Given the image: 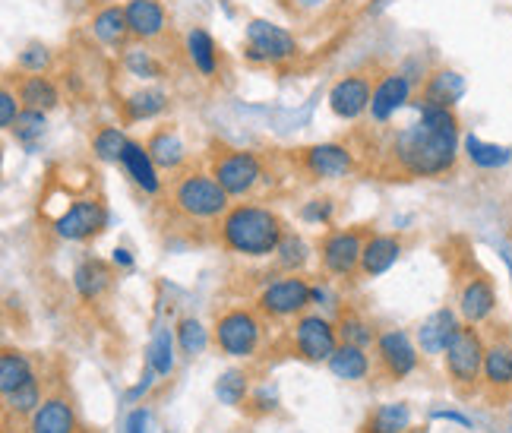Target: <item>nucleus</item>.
I'll use <instances>...</instances> for the list:
<instances>
[{"label":"nucleus","mask_w":512,"mask_h":433,"mask_svg":"<svg viewBox=\"0 0 512 433\" xmlns=\"http://www.w3.org/2000/svg\"><path fill=\"white\" fill-rule=\"evenodd\" d=\"M421 121L392 136L389 155L405 177H443L459 162V117L452 108L424 105Z\"/></svg>","instance_id":"f257e3e1"},{"label":"nucleus","mask_w":512,"mask_h":433,"mask_svg":"<svg viewBox=\"0 0 512 433\" xmlns=\"http://www.w3.org/2000/svg\"><path fill=\"white\" fill-rule=\"evenodd\" d=\"M285 222L282 215L269 209V206H256V203H238L231 206L222 222H219V238L222 244L247 260H263L272 257L279 244L285 241Z\"/></svg>","instance_id":"f03ea898"},{"label":"nucleus","mask_w":512,"mask_h":433,"mask_svg":"<svg viewBox=\"0 0 512 433\" xmlns=\"http://www.w3.org/2000/svg\"><path fill=\"white\" fill-rule=\"evenodd\" d=\"M484 354H487V342L481 336V329L471 326V323H462L456 336H452L449 348L443 351L446 377H449V386L456 389L459 399H471L481 392Z\"/></svg>","instance_id":"7ed1b4c3"},{"label":"nucleus","mask_w":512,"mask_h":433,"mask_svg":"<svg viewBox=\"0 0 512 433\" xmlns=\"http://www.w3.org/2000/svg\"><path fill=\"white\" fill-rule=\"evenodd\" d=\"M231 196L215 181L212 171H181L171 184L174 209L190 222H215L231 209Z\"/></svg>","instance_id":"20e7f679"},{"label":"nucleus","mask_w":512,"mask_h":433,"mask_svg":"<svg viewBox=\"0 0 512 433\" xmlns=\"http://www.w3.org/2000/svg\"><path fill=\"white\" fill-rule=\"evenodd\" d=\"M456 301L459 317L471 326H484L497 313V285L475 257H462L456 263Z\"/></svg>","instance_id":"39448f33"},{"label":"nucleus","mask_w":512,"mask_h":433,"mask_svg":"<svg viewBox=\"0 0 512 433\" xmlns=\"http://www.w3.org/2000/svg\"><path fill=\"white\" fill-rule=\"evenodd\" d=\"M209 171L215 181L225 187L228 196H247L260 187L266 177L263 159L247 149H215Z\"/></svg>","instance_id":"423d86ee"},{"label":"nucleus","mask_w":512,"mask_h":433,"mask_svg":"<svg viewBox=\"0 0 512 433\" xmlns=\"http://www.w3.org/2000/svg\"><path fill=\"white\" fill-rule=\"evenodd\" d=\"M215 345L228 358H253L263 342V323L247 307H231L215 320Z\"/></svg>","instance_id":"0eeeda50"},{"label":"nucleus","mask_w":512,"mask_h":433,"mask_svg":"<svg viewBox=\"0 0 512 433\" xmlns=\"http://www.w3.org/2000/svg\"><path fill=\"white\" fill-rule=\"evenodd\" d=\"M298 42L294 35L266 19H253L244 35V57L250 64H285L298 57Z\"/></svg>","instance_id":"6e6552de"},{"label":"nucleus","mask_w":512,"mask_h":433,"mask_svg":"<svg viewBox=\"0 0 512 433\" xmlns=\"http://www.w3.org/2000/svg\"><path fill=\"white\" fill-rule=\"evenodd\" d=\"M313 304V285L301 275H285V279L269 282L260 298H256V307H260L263 317L269 320H291L301 317V313Z\"/></svg>","instance_id":"1a4fd4ad"},{"label":"nucleus","mask_w":512,"mask_h":433,"mask_svg":"<svg viewBox=\"0 0 512 433\" xmlns=\"http://www.w3.org/2000/svg\"><path fill=\"white\" fill-rule=\"evenodd\" d=\"M339 329L320 313H301L291 329V348L298 358L310 364H329V358L339 348Z\"/></svg>","instance_id":"9d476101"},{"label":"nucleus","mask_w":512,"mask_h":433,"mask_svg":"<svg viewBox=\"0 0 512 433\" xmlns=\"http://www.w3.org/2000/svg\"><path fill=\"white\" fill-rule=\"evenodd\" d=\"M370 234L361 228H336L329 231L323 244H320V260L323 269L336 279H351L361 269V257H364V244Z\"/></svg>","instance_id":"9b49d317"},{"label":"nucleus","mask_w":512,"mask_h":433,"mask_svg":"<svg viewBox=\"0 0 512 433\" xmlns=\"http://www.w3.org/2000/svg\"><path fill=\"white\" fill-rule=\"evenodd\" d=\"M481 392L490 405L512 402V336L509 332H497V336L487 342Z\"/></svg>","instance_id":"f8f14e48"},{"label":"nucleus","mask_w":512,"mask_h":433,"mask_svg":"<svg viewBox=\"0 0 512 433\" xmlns=\"http://www.w3.org/2000/svg\"><path fill=\"white\" fill-rule=\"evenodd\" d=\"M57 231V238L64 241H86L92 234H98L108 222V212L102 200H92V196H73V200L48 219Z\"/></svg>","instance_id":"ddd939ff"},{"label":"nucleus","mask_w":512,"mask_h":433,"mask_svg":"<svg viewBox=\"0 0 512 433\" xmlns=\"http://www.w3.org/2000/svg\"><path fill=\"white\" fill-rule=\"evenodd\" d=\"M377 89V76L373 73H348L329 89V108L342 121H358L361 114L370 111V98Z\"/></svg>","instance_id":"4468645a"},{"label":"nucleus","mask_w":512,"mask_h":433,"mask_svg":"<svg viewBox=\"0 0 512 433\" xmlns=\"http://www.w3.org/2000/svg\"><path fill=\"white\" fill-rule=\"evenodd\" d=\"M26 433H83L76 405L64 389L51 392L35 408V415L26 421Z\"/></svg>","instance_id":"2eb2a0df"},{"label":"nucleus","mask_w":512,"mask_h":433,"mask_svg":"<svg viewBox=\"0 0 512 433\" xmlns=\"http://www.w3.org/2000/svg\"><path fill=\"white\" fill-rule=\"evenodd\" d=\"M373 351H377V361L389 380H405L418 370V348L411 345L402 329L380 332L377 342H373Z\"/></svg>","instance_id":"dca6fc26"},{"label":"nucleus","mask_w":512,"mask_h":433,"mask_svg":"<svg viewBox=\"0 0 512 433\" xmlns=\"http://www.w3.org/2000/svg\"><path fill=\"white\" fill-rule=\"evenodd\" d=\"M301 165L310 177H320V181H339V177L351 174L354 155L342 143H320V146L301 149Z\"/></svg>","instance_id":"f3484780"},{"label":"nucleus","mask_w":512,"mask_h":433,"mask_svg":"<svg viewBox=\"0 0 512 433\" xmlns=\"http://www.w3.org/2000/svg\"><path fill=\"white\" fill-rule=\"evenodd\" d=\"M408 98H411V76L405 70H392L377 80V89H373L370 98V117L377 124H386L402 105H408Z\"/></svg>","instance_id":"a211bd4d"},{"label":"nucleus","mask_w":512,"mask_h":433,"mask_svg":"<svg viewBox=\"0 0 512 433\" xmlns=\"http://www.w3.org/2000/svg\"><path fill=\"white\" fill-rule=\"evenodd\" d=\"M127 26L136 42H155L168 29V13L162 0H127Z\"/></svg>","instance_id":"6ab92c4d"},{"label":"nucleus","mask_w":512,"mask_h":433,"mask_svg":"<svg viewBox=\"0 0 512 433\" xmlns=\"http://www.w3.org/2000/svg\"><path fill=\"white\" fill-rule=\"evenodd\" d=\"M402 257V238L399 234H370L364 244V257H361V279H380L383 272L396 266Z\"/></svg>","instance_id":"aec40b11"},{"label":"nucleus","mask_w":512,"mask_h":433,"mask_svg":"<svg viewBox=\"0 0 512 433\" xmlns=\"http://www.w3.org/2000/svg\"><path fill=\"white\" fill-rule=\"evenodd\" d=\"M124 171L130 174V181L140 187L143 193H159L162 190V177H159V165L149 155V149L143 143L130 140L124 149V159H121Z\"/></svg>","instance_id":"412c9836"},{"label":"nucleus","mask_w":512,"mask_h":433,"mask_svg":"<svg viewBox=\"0 0 512 433\" xmlns=\"http://www.w3.org/2000/svg\"><path fill=\"white\" fill-rule=\"evenodd\" d=\"M459 317L452 313L449 307L437 310V313H430V317L424 320L421 332H418V345L424 354H443L452 342V336L459 332Z\"/></svg>","instance_id":"4be33fe9"},{"label":"nucleus","mask_w":512,"mask_h":433,"mask_svg":"<svg viewBox=\"0 0 512 433\" xmlns=\"http://www.w3.org/2000/svg\"><path fill=\"white\" fill-rule=\"evenodd\" d=\"M465 95V80L456 73V70H437L427 76L424 83V92L418 102L424 105H443V108H452Z\"/></svg>","instance_id":"5701e85b"},{"label":"nucleus","mask_w":512,"mask_h":433,"mask_svg":"<svg viewBox=\"0 0 512 433\" xmlns=\"http://www.w3.org/2000/svg\"><path fill=\"white\" fill-rule=\"evenodd\" d=\"M19 102L23 108H38V111H51L61 105V89L51 80L48 73H29L26 80H19L16 86Z\"/></svg>","instance_id":"b1692460"},{"label":"nucleus","mask_w":512,"mask_h":433,"mask_svg":"<svg viewBox=\"0 0 512 433\" xmlns=\"http://www.w3.org/2000/svg\"><path fill=\"white\" fill-rule=\"evenodd\" d=\"M92 35L98 38L102 45L108 48H121L130 35V26H127V10L117 7V4H108L102 7L95 16H92Z\"/></svg>","instance_id":"393cba45"},{"label":"nucleus","mask_w":512,"mask_h":433,"mask_svg":"<svg viewBox=\"0 0 512 433\" xmlns=\"http://www.w3.org/2000/svg\"><path fill=\"white\" fill-rule=\"evenodd\" d=\"M124 121L127 124H140V121H152L168 108V92L165 89H136L133 95H127L124 102Z\"/></svg>","instance_id":"a878e982"},{"label":"nucleus","mask_w":512,"mask_h":433,"mask_svg":"<svg viewBox=\"0 0 512 433\" xmlns=\"http://www.w3.org/2000/svg\"><path fill=\"white\" fill-rule=\"evenodd\" d=\"M111 279H114L111 269L102 260L89 257V260H83L80 266H76V272H73V288L80 291L83 301H98L108 291Z\"/></svg>","instance_id":"bb28decb"},{"label":"nucleus","mask_w":512,"mask_h":433,"mask_svg":"<svg viewBox=\"0 0 512 433\" xmlns=\"http://www.w3.org/2000/svg\"><path fill=\"white\" fill-rule=\"evenodd\" d=\"M146 149H149V155L155 159V165L165 168V171H177V168L184 165V159H187V149H184V143H181V136H177L171 127L155 130V133L149 136Z\"/></svg>","instance_id":"cd10ccee"},{"label":"nucleus","mask_w":512,"mask_h":433,"mask_svg":"<svg viewBox=\"0 0 512 433\" xmlns=\"http://www.w3.org/2000/svg\"><path fill=\"white\" fill-rule=\"evenodd\" d=\"M329 370L336 373L339 380H348V383H358L370 373V358H367V348L361 345H348L342 342L336 348V354L329 358Z\"/></svg>","instance_id":"c85d7f7f"},{"label":"nucleus","mask_w":512,"mask_h":433,"mask_svg":"<svg viewBox=\"0 0 512 433\" xmlns=\"http://www.w3.org/2000/svg\"><path fill=\"white\" fill-rule=\"evenodd\" d=\"M187 57L203 76L219 73V51H215V38L206 29H190L187 32Z\"/></svg>","instance_id":"c756f323"},{"label":"nucleus","mask_w":512,"mask_h":433,"mask_svg":"<svg viewBox=\"0 0 512 433\" xmlns=\"http://www.w3.org/2000/svg\"><path fill=\"white\" fill-rule=\"evenodd\" d=\"M42 383H38V377H32L29 383H23L19 389H13L10 396H4V421L10 424L13 418H32L35 408L42 405Z\"/></svg>","instance_id":"7c9ffc66"},{"label":"nucleus","mask_w":512,"mask_h":433,"mask_svg":"<svg viewBox=\"0 0 512 433\" xmlns=\"http://www.w3.org/2000/svg\"><path fill=\"white\" fill-rule=\"evenodd\" d=\"M32 377H35V370H32L26 354L16 351V348H4V354H0V392L10 396L13 389L29 383Z\"/></svg>","instance_id":"2f4dec72"},{"label":"nucleus","mask_w":512,"mask_h":433,"mask_svg":"<svg viewBox=\"0 0 512 433\" xmlns=\"http://www.w3.org/2000/svg\"><path fill=\"white\" fill-rule=\"evenodd\" d=\"M408 427H411V408L405 402H389L367 418L364 433H408Z\"/></svg>","instance_id":"473e14b6"},{"label":"nucleus","mask_w":512,"mask_h":433,"mask_svg":"<svg viewBox=\"0 0 512 433\" xmlns=\"http://www.w3.org/2000/svg\"><path fill=\"white\" fill-rule=\"evenodd\" d=\"M127 143L130 140L121 127H102L92 136V152H95V159H102V162H121Z\"/></svg>","instance_id":"72a5a7b5"},{"label":"nucleus","mask_w":512,"mask_h":433,"mask_svg":"<svg viewBox=\"0 0 512 433\" xmlns=\"http://www.w3.org/2000/svg\"><path fill=\"white\" fill-rule=\"evenodd\" d=\"M45 127H48V111H38V108H23L19 111V117H16V124H13V136L23 146H35L38 140H42V133H45Z\"/></svg>","instance_id":"f704fd0d"},{"label":"nucleus","mask_w":512,"mask_h":433,"mask_svg":"<svg viewBox=\"0 0 512 433\" xmlns=\"http://www.w3.org/2000/svg\"><path fill=\"white\" fill-rule=\"evenodd\" d=\"M465 152H468L471 165H478V168H503L512 159V152L506 146L484 143V140H478V136H468Z\"/></svg>","instance_id":"c9c22d12"},{"label":"nucleus","mask_w":512,"mask_h":433,"mask_svg":"<svg viewBox=\"0 0 512 433\" xmlns=\"http://www.w3.org/2000/svg\"><path fill=\"white\" fill-rule=\"evenodd\" d=\"M124 67H127L133 76H140V80H159V76L165 73V67H162L159 57H155L152 51H146V48H130V51L124 54Z\"/></svg>","instance_id":"e433bc0d"},{"label":"nucleus","mask_w":512,"mask_h":433,"mask_svg":"<svg viewBox=\"0 0 512 433\" xmlns=\"http://www.w3.org/2000/svg\"><path fill=\"white\" fill-rule=\"evenodd\" d=\"M146 364L159 373V377H168V373L174 370V348H171V332L168 329H159L155 332V339L149 345V358Z\"/></svg>","instance_id":"4c0bfd02"},{"label":"nucleus","mask_w":512,"mask_h":433,"mask_svg":"<svg viewBox=\"0 0 512 433\" xmlns=\"http://www.w3.org/2000/svg\"><path fill=\"white\" fill-rule=\"evenodd\" d=\"M339 339L348 342V345H361L367 348L370 342H377V336H373V329L358 317V313H342V320H339Z\"/></svg>","instance_id":"58836bf2"},{"label":"nucleus","mask_w":512,"mask_h":433,"mask_svg":"<svg viewBox=\"0 0 512 433\" xmlns=\"http://www.w3.org/2000/svg\"><path fill=\"white\" fill-rule=\"evenodd\" d=\"M215 396L225 405H241L247 399V373L244 370H228L225 377L215 383Z\"/></svg>","instance_id":"ea45409f"},{"label":"nucleus","mask_w":512,"mask_h":433,"mask_svg":"<svg viewBox=\"0 0 512 433\" xmlns=\"http://www.w3.org/2000/svg\"><path fill=\"white\" fill-rule=\"evenodd\" d=\"M177 345H181L184 354H190V358H193V354H200L206 348V329L196 320H190V317L181 320V323H177Z\"/></svg>","instance_id":"a19ab883"},{"label":"nucleus","mask_w":512,"mask_h":433,"mask_svg":"<svg viewBox=\"0 0 512 433\" xmlns=\"http://www.w3.org/2000/svg\"><path fill=\"white\" fill-rule=\"evenodd\" d=\"M275 253H282L279 263H282V269H288V272L301 269V266L307 263V244L298 238V234H285V241L279 244V250H275Z\"/></svg>","instance_id":"79ce46f5"},{"label":"nucleus","mask_w":512,"mask_h":433,"mask_svg":"<svg viewBox=\"0 0 512 433\" xmlns=\"http://www.w3.org/2000/svg\"><path fill=\"white\" fill-rule=\"evenodd\" d=\"M19 67H23L26 73H48L51 51L45 45H29L26 51H19Z\"/></svg>","instance_id":"37998d69"},{"label":"nucleus","mask_w":512,"mask_h":433,"mask_svg":"<svg viewBox=\"0 0 512 433\" xmlns=\"http://www.w3.org/2000/svg\"><path fill=\"white\" fill-rule=\"evenodd\" d=\"M19 92H13L10 86H4V92H0V127L4 130H13L19 111H23V102H16Z\"/></svg>","instance_id":"c03bdc74"},{"label":"nucleus","mask_w":512,"mask_h":433,"mask_svg":"<svg viewBox=\"0 0 512 433\" xmlns=\"http://www.w3.org/2000/svg\"><path fill=\"white\" fill-rule=\"evenodd\" d=\"M301 215H304V222H320V225H326L332 219V200H310L301 209Z\"/></svg>","instance_id":"a18cd8bd"},{"label":"nucleus","mask_w":512,"mask_h":433,"mask_svg":"<svg viewBox=\"0 0 512 433\" xmlns=\"http://www.w3.org/2000/svg\"><path fill=\"white\" fill-rule=\"evenodd\" d=\"M146 411H133L130 421H127V433H146Z\"/></svg>","instance_id":"49530a36"},{"label":"nucleus","mask_w":512,"mask_h":433,"mask_svg":"<svg viewBox=\"0 0 512 433\" xmlns=\"http://www.w3.org/2000/svg\"><path fill=\"white\" fill-rule=\"evenodd\" d=\"M117 263H121V266H133V257H130L127 250H114V266Z\"/></svg>","instance_id":"de8ad7c7"},{"label":"nucleus","mask_w":512,"mask_h":433,"mask_svg":"<svg viewBox=\"0 0 512 433\" xmlns=\"http://www.w3.org/2000/svg\"><path fill=\"white\" fill-rule=\"evenodd\" d=\"M7 433H10V430H7Z\"/></svg>","instance_id":"09e8293b"}]
</instances>
